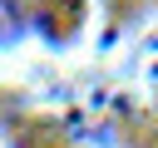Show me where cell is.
Listing matches in <instances>:
<instances>
[{"label":"cell","instance_id":"1","mask_svg":"<svg viewBox=\"0 0 158 148\" xmlns=\"http://www.w3.org/2000/svg\"><path fill=\"white\" fill-rule=\"evenodd\" d=\"M5 15L15 20V0H0V20H5Z\"/></svg>","mask_w":158,"mask_h":148}]
</instances>
